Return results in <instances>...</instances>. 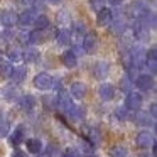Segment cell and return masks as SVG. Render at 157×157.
<instances>
[{"label": "cell", "mask_w": 157, "mask_h": 157, "mask_svg": "<svg viewBox=\"0 0 157 157\" xmlns=\"http://www.w3.org/2000/svg\"><path fill=\"white\" fill-rule=\"evenodd\" d=\"M127 155H128V150L123 145H115L110 150V157H127Z\"/></svg>", "instance_id": "cell-34"}, {"label": "cell", "mask_w": 157, "mask_h": 157, "mask_svg": "<svg viewBox=\"0 0 157 157\" xmlns=\"http://www.w3.org/2000/svg\"><path fill=\"white\" fill-rule=\"evenodd\" d=\"M19 105H21V108L24 110L25 113H31L32 110L36 108V98L32 95H22L21 98H19Z\"/></svg>", "instance_id": "cell-22"}, {"label": "cell", "mask_w": 157, "mask_h": 157, "mask_svg": "<svg viewBox=\"0 0 157 157\" xmlns=\"http://www.w3.org/2000/svg\"><path fill=\"white\" fill-rule=\"evenodd\" d=\"M36 17H37V12L34 9H25L22 14H17V24L22 27H27V25L34 24Z\"/></svg>", "instance_id": "cell-9"}, {"label": "cell", "mask_w": 157, "mask_h": 157, "mask_svg": "<svg viewBox=\"0 0 157 157\" xmlns=\"http://www.w3.org/2000/svg\"><path fill=\"white\" fill-rule=\"evenodd\" d=\"M9 142H10V145H14V147H17V145H21L22 142H25V128H24V125H19L12 133H9Z\"/></svg>", "instance_id": "cell-13"}, {"label": "cell", "mask_w": 157, "mask_h": 157, "mask_svg": "<svg viewBox=\"0 0 157 157\" xmlns=\"http://www.w3.org/2000/svg\"><path fill=\"white\" fill-rule=\"evenodd\" d=\"M86 93H88V86L81 81H75L71 85V88H69V95L76 100H83L86 96Z\"/></svg>", "instance_id": "cell-12"}, {"label": "cell", "mask_w": 157, "mask_h": 157, "mask_svg": "<svg viewBox=\"0 0 157 157\" xmlns=\"http://www.w3.org/2000/svg\"><path fill=\"white\" fill-rule=\"evenodd\" d=\"M135 86L140 90V91H150L154 88V76H150L149 73H144V75H139L135 79H133Z\"/></svg>", "instance_id": "cell-5"}, {"label": "cell", "mask_w": 157, "mask_h": 157, "mask_svg": "<svg viewBox=\"0 0 157 157\" xmlns=\"http://www.w3.org/2000/svg\"><path fill=\"white\" fill-rule=\"evenodd\" d=\"M63 0H48V4H51V5H59Z\"/></svg>", "instance_id": "cell-47"}, {"label": "cell", "mask_w": 157, "mask_h": 157, "mask_svg": "<svg viewBox=\"0 0 157 157\" xmlns=\"http://www.w3.org/2000/svg\"><path fill=\"white\" fill-rule=\"evenodd\" d=\"M46 41H48V34H46V31H39V29H36V31L29 32V42H31V44L37 46V44H44Z\"/></svg>", "instance_id": "cell-25"}, {"label": "cell", "mask_w": 157, "mask_h": 157, "mask_svg": "<svg viewBox=\"0 0 157 157\" xmlns=\"http://www.w3.org/2000/svg\"><path fill=\"white\" fill-rule=\"evenodd\" d=\"M42 105L48 110H56L58 108V96L56 95H46L42 98Z\"/></svg>", "instance_id": "cell-32"}, {"label": "cell", "mask_w": 157, "mask_h": 157, "mask_svg": "<svg viewBox=\"0 0 157 157\" xmlns=\"http://www.w3.org/2000/svg\"><path fill=\"white\" fill-rule=\"evenodd\" d=\"M142 103H144V98H142L140 93L130 91L125 98V108L130 110V112H137V110L142 108Z\"/></svg>", "instance_id": "cell-4"}, {"label": "cell", "mask_w": 157, "mask_h": 157, "mask_svg": "<svg viewBox=\"0 0 157 157\" xmlns=\"http://www.w3.org/2000/svg\"><path fill=\"white\" fill-rule=\"evenodd\" d=\"M90 7L93 10L100 12L101 9H105V0H90Z\"/></svg>", "instance_id": "cell-38"}, {"label": "cell", "mask_w": 157, "mask_h": 157, "mask_svg": "<svg viewBox=\"0 0 157 157\" xmlns=\"http://www.w3.org/2000/svg\"><path fill=\"white\" fill-rule=\"evenodd\" d=\"M96 22H98V25H101V27H110V24L113 22V12L106 7L101 9V10L98 12V15H96Z\"/></svg>", "instance_id": "cell-17"}, {"label": "cell", "mask_w": 157, "mask_h": 157, "mask_svg": "<svg viewBox=\"0 0 157 157\" xmlns=\"http://www.w3.org/2000/svg\"><path fill=\"white\" fill-rule=\"evenodd\" d=\"M9 133H10V123H9V120L0 118V139L9 137Z\"/></svg>", "instance_id": "cell-35"}, {"label": "cell", "mask_w": 157, "mask_h": 157, "mask_svg": "<svg viewBox=\"0 0 157 157\" xmlns=\"http://www.w3.org/2000/svg\"><path fill=\"white\" fill-rule=\"evenodd\" d=\"M142 27H145L147 31H154L157 27V21H155V14L152 10H147L145 14H142L139 19H135Z\"/></svg>", "instance_id": "cell-8"}, {"label": "cell", "mask_w": 157, "mask_h": 157, "mask_svg": "<svg viewBox=\"0 0 157 157\" xmlns=\"http://www.w3.org/2000/svg\"><path fill=\"white\" fill-rule=\"evenodd\" d=\"M0 24L5 25L7 29L14 27L17 24V14L14 10H2L0 12Z\"/></svg>", "instance_id": "cell-15"}, {"label": "cell", "mask_w": 157, "mask_h": 157, "mask_svg": "<svg viewBox=\"0 0 157 157\" xmlns=\"http://www.w3.org/2000/svg\"><path fill=\"white\" fill-rule=\"evenodd\" d=\"M88 144L91 147H95V145H98L100 144V140H101V133H100V128L98 127H91V128L88 130Z\"/></svg>", "instance_id": "cell-28"}, {"label": "cell", "mask_w": 157, "mask_h": 157, "mask_svg": "<svg viewBox=\"0 0 157 157\" xmlns=\"http://www.w3.org/2000/svg\"><path fill=\"white\" fill-rule=\"evenodd\" d=\"M25 76H27V68H25V66H14L12 75H10L12 85H19V83H22L25 79Z\"/></svg>", "instance_id": "cell-20"}, {"label": "cell", "mask_w": 157, "mask_h": 157, "mask_svg": "<svg viewBox=\"0 0 157 157\" xmlns=\"http://www.w3.org/2000/svg\"><path fill=\"white\" fill-rule=\"evenodd\" d=\"M149 115L152 117L154 120H155V115H157V105H155V103H150V112H149Z\"/></svg>", "instance_id": "cell-43"}, {"label": "cell", "mask_w": 157, "mask_h": 157, "mask_svg": "<svg viewBox=\"0 0 157 157\" xmlns=\"http://www.w3.org/2000/svg\"><path fill=\"white\" fill-rule=\"evenodd\" d=\"M154 142H155V140H154V135L149 132V130H142V132H139L137 137H135V144H137V147H140V149H149Z\"/></svg>", "instance_id": "cell-10"}, {"label": "cell", "mask_w": 157, "mask_h": 157, "mask_svg": "<svg viewBox=\"0 0 157 157\" xmlns=\"http://www.w3.org/2000/svg\"><path fill=\"white\" fill-rule=\"evenodd\" d=\"M75 32L78 36H81V34H86V24L85 22H75Z\"/></svg>", "instance_id": "cell-40"}, {"label": "cell", "mask_w": 157, "mask_h": 157, "mask_svg": "<svg viewBox=\"0 0 157 157\" xmlns=\"http://www.w3.org/2000/svg\"><path fill=\"white\" fill-rule=\"evenodd\" d=\"M32 83H34V86L37 90H41V91H48V90L52 88V76L48 75V73H39V75L34 76Z\"/></svg>", "instance_id": "cell-3"}, {"label": "cell", "mask_w": 157, "mask_h": 157, "mask_svg": "<svg viewBox=\"0 0 157 157\" xmlns=\"http://www.w3.org/2000/svg\"><path fill=\"white\" fill-rule=\"evenodd\" d=\"M85 115H86V112H85V108L83 106H75V110L71 112V118L73 120H76V122H79V120H83L85 118Z\"/></svg>", "instance_id": "cell-37"}, {"label": "cell", "mask_w": 157, "mask_h": 157, "mask_svg": "<svg viewBox=\"0 0 157 157\" xmlns=\"http://www.w3.org/2000/svg\"><path fill=\"white\" fill-rule=\"evenodd\" d=\"M98 48V36L95 32H86L83 37V52L86 54H93Z\"/></svg>", "instance_id": "cell-6"}, {"label": "cell", "mask_w": 157, "mask_h": 157, "mask_svg": "<svg viewBox=\"0 0 157 157\" xmlns=\"http://www.w3.org/2000/svg\"><path fill=\"white\" fill-rule=\"evenodd\" d=\"M61 63L64 64V68L73 69V68H76V66H78V56H76L71 49H69V51H64L61 54Z\"/></svg>", "instance_id": "cell-18"}, {"label": "cell", "mask_w": 157, "mask_h": 157, "mask_svg": "<svg viewBox=\"0 0 157 157\" xmlns=\"http://www.w3.org/2000/svg\"><path fill=\"white\" fill-rule=\"evenodd\" d=\"M58 96V108L61 110L63 113H66V115H71V112L75 110V103H73V98L68 95L66 91H59V95H56Z\"/></svg>", "instance_id": "cell-2"}, {"label": "cell", "mask_w": 157, "mask_h": 157, "mask_svg": "<svg viewBox=\"0 0 157 157\" xmlns=\"http://www.w3.org/2000/svg\"><path fill=\"white\" fill-rule=\"evenodd\" d=\"M12 157H27V154L22 152V150H15V152L12 154Z\"/></svg>", "instance_id": "cell-45"}, {"label": "cell", "mask_w": 157, "mask_h": 157, "mask_svg": "<svg viewBox=\"0 0 157 157\" xmlns=\"http://www.w3.org/2000/svg\"><path fill=\"white\" fill-rule=\"evenodd\" d=\"M54 36H56V41H58L61 46L71 44V31H69L68 27H59Z\"/></svg>", "instance_id": "cell-24"}, {"label": "cell", "mask_w": 157, "mask_h": 157, "mask_svg": "<svg viewBox=\"0 0 157 157\" xmlns=\"http://www.w3.org/2000/svg\"><path fill=\"white\" fill-rule=\"evenodd\" d=\"M25 147L31 154H41L42 152V142L39 139H25Z\"/></svg>", "instance_id": "cell-27"}, {"label": "cell", "mask_w": 157, "mask_h": 157, "mask_svg": "<svg viewBox=\"0 0 157 157\" xmlns=\"http://www.w3.org/2000/svg\"><path fill=\"white\" fill-rule=\"evenodd\" d=\"M133 122H135V125H140V127L155 125V122H154V118L149 115V112H144V110H137L135 115H133Z\"/></svg>", "instance_id": "cell-11"}, {"label": "cell", "mask_w": 157, "mask_h": 157, "mask_svg": "<svg viewBox=\"0 0 157 157\" xmlns=\"http://www.w3.org/2000/svg\"><path fill=\"white\" fill-rule=\"evenodd\" d=\"M130 52V61H132V68L128 69V71H139V69L144 68V64H145V49L142 48V46H132V48L128 49Z\"/></svg>", "instance_id": "cell-1"}, {"label": "cell", "mask_w": 157, "mask_h": 157, "mask_svg": "<svg viewBox=\"0 0 157 157\" xmlns=\"http://www.w3.org/2000/svg\"><path fill=\"white\" fill-rule=\"evenodd\" d=\"M128 10H130V14H132L135 19H139L142 14H145V12L149 10V5H147L145 2H144V0H135V2H133V4L130 5Z\"/></svg>", "instance_id": "cell-23"}, {"label": "cell", "mask_w": 157, "mask_h": 157, "mask_svg": "<svg viewBox=\"0 0 157 157\" xmlns=\"http://www.w3.org/2000/svg\"><path fill=\"white\" fill-rule=\"evenodd\" d=\"M115 118L118 120V122H125L127 118H128V110L125 108V106H118V108H115Z\"/></svg>", "instance_id": "cell-36"}, {"label": "cell", "mask_w": 157, "mask_h": 157, "mask_svg": "<svg viewBox=\"0 0 157 157\" xmlns=\"http://www.w3.org/2000/svg\"><path fill=\"white\" fill-rule=\"evenodd\" d=\"M22 4H25V5H34L36 4V0H21Z\"/></svg>", "instance_id": "cell-46"}, {"label": "cell", "mask_w": 157, "mask_h": 157, "mask_svg": "<svg viewBox=\"0 0 157 157\" xmlns=\"http://www.w3.org/2000/svg\"><path fill=\"white\" fill-rule=\"evenodd\" d=\"M5 54H7V61L9 63H19L22 61V49L19 48V46H7V49H5Z\"/></svg>", "instance_id": "cell-19"}, {"label": "cell", "mask_w": 157, "mask_h": 157, "mask_svg": "<svg viewBox=\"0 0 157 157\" xmlns=\"http://www.w3.org/2000/svg\"><path fill=\"white\" fill-rule=\"evenodd\" d=\"M132 86H133V79L130 78L128 75H125L122 79H120V90H122L123 93H127V95H128V93L132 91Z\"/></svg>", "instance_id": "cell-33"}, {"label": "cell", "mask_w": 157, "mask_h": 157, "mask_svg": "<svg viewBox=\"0 0 157 157\" xmlns=\"http://www.w3.org/2000/svg\"><path fill=\"white\" fill-rule=\"evenodd\" d=\"M98 95L103 101H110V100L115 98V86L110 85V83H101L98 88Z\"/></svg>", "instance_id": "cell-16"}, {"label": "cell", "mask_w": 157, "mask_h": 157, "mask_svg": "<svg viewBox=\"0 0 157 157\" xmlns=\"http://www.w3.org/2000/svg\"><path fill=\"white\" fill-rule=\"evenodd\" d=\"M127 27H128V24H127L123 19H115V21L110 24V32H112L113 36H123L127 32Z\"/></svg>", "instance_id": "cell-21"}, {"label": "cell", "mask_w": 157, "mask_h": 157, "mask_svg": "<svg viewBox=\"0 0 157 157\" xmlns=\"http://www.w3.org/2000/svg\"><path fill=\"white\" fill-rule=\"evenodd\" d=\"M149 36H150V32L145 27H142L137 21L133 22V37H135V41H140V42L149 41Z\"/></svg>", "instance_id": "cell-26"}, {"label": "cell", "mask_w": 157, "mask_h": 157, "mask_svg": "<svg viewBox=\"0 0 157 157\" xmlns=\"http://www.w3.org/2000/svg\"><path fill=\"white\" fill-rule=\"evenodd\" d=\"M105 2H108L110 5H115V7H117V5H122L123 4V0H105Z\"/></svg>", "instance_id": "cell-44"}, {"label": "cell", "mask_w": 157, "mask_h": 157, "mask_svg": "<svg viewBox=\"0 0 157 157\" xmlns=\"http://www.w3.org/2000/svg\"><path fill=\"white\" fill-rule=\"evenodd\" d=\"M22 59H25L27 63H36L39 59V51L36 48H27L22 52Z\"/></svg>", "instance_id": "cell-30"}, {"label": "cell", "mask_w": 157, "mask_h": 157, "mask_svg": "<svg viewBox=\"0 0 157 157\" xmlns=\"http://www.w3.org/2000/svg\"><path fill=\"white\" fill-rule=\"evenodd\" d=\"M17 39H19L21 44H27L29 42V32H21V34L17 36Z\"/></svg>", "instance_id": "cell-42"}, {"label": "cell", "mask_w": 157, "mask_h": 157, "mask_svg": "<svg viewBox=\"0 0 157 157\" xmlns=\"http://www.w3.org/2000/svg\"><path fill=\"white\" fill-rule=\"evenodd\" d=\"M58 19H59V22H61V24H68V22H69V14L66 10H63V12H59Z\"/></svg>", "instance_id": "cell-41"}, {"label": "cell", "mask_w": 157, "mask_h": 157, "mask_svg": "<svg viewBox=\"0 0 157 157\" xmlns=\"http://www.w3.org/2000/svg\"><path fill=\"white\" fill-rule=\"evenodd\" d=\"M0 95H2L4 100H7V101H19V98H21V93H19V90L14 85L4 86V88L0 90Z\"/></svg>", "instance_id": "cell-14"}, {"label": "cell", "mask_w": 157, "mask_h": 157, "mask_svg": "<svg viewBox=\"0 0 157 157\" xmlns=\"http://www.w3.org/2000/svg\"><path fill=\"white\" fill-rule=\"evenodd\" d=\"M61 157H81V155H79L78 149H75V147H68V149L61 154Z\"/></svg>", "instance_id": "cell-39"}, {"label": "cell", "mask_w": 157, "mask_h": 157, "mask_svg": "<svg viewBox=\"0 0 157 157\" xmlns=\"http://www.w3.org/2000/svg\"><path fill=\"white\" fill-rule=\"evenodd\" d=\"M12 69H14L12 63H9L7 59H0V76L2 78H10Z\"/></svg>", "instance_id": "cell-29"}, {"label": "cell", "mask_w": 157, "mask_h": 157, "mask_svg": "<svg viewBox=\"0 0 157 157\" xmlns=\"http://www.w3.org/2000/svg\"><path fill=\"white\" fill-rule=\"evenodd\" d=\"M110 73V64L106 61H96L95 64L91 66V75L95 76L96 79H100V81H103V79L108 76Z\"/></svg>", "instance_id": "cell-7"}, {"label": "cell", "mask_w": 157, "mask_h": 157, "mask_svg": "<svg viewBox=\"0 0 157 157\" xmlns=\"http://www.w3.org/2000/svg\"><path fill=\"white\" fill-rule=\"evenodd\" d=\"M34 25L39 31H46V29H49L51 22H49V19L46 17L44 14H37V17H36V21H34Z\"/></svg>", "instance_id": "cell-31"}, {"label": "cell", "mask_w": 157, "mask_h": 157, "mask_svg": "<svg viewBox=\"0 0 157 157\" xmlns=\"http://www.w3.org/2000/svg\"><path fill=\"white\" fill-rule=\"evenodd\" d=\"M140 157H152V155H149V154H144V155H140Z\"/></svg>", "instance_id": "cell-48"}]
</instances>
